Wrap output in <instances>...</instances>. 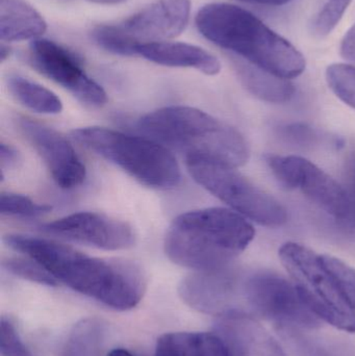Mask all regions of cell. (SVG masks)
Returning a JSON list of instances; mask_svg holds the SVG:
<instances>
[{
    "instance_id": "cell-1",
    "label": "cell",
    "mask_w": 355,
    "mask_h": 356,
    "mask_svg": "<svg viewBox=\"0 0 355 356\" xmlns=\"http://www.w3.org/2000/svg\"><path fill=\"white\" fill-rule=\"evenodd\" d=\"M4 243L35 259L71 290L110 309L129 311L145 294V275L131 261L89 257L60 243L21 234H8Z\"/></svg>"
},
{
    "instance_id": "cell-2",
    "label": "cell",
    "mask_w": 355,
    "mask_h": 356,
    "mask_svg": "<svg viewBox=\"0 0 355 356\" xmlns=\"http://www.w3.org/2000/svg\"><path fill=\"white\" fill-rule=\"evenodd\" d=\"M196 25L215 45L275 76L290 81L306 70V58L293 44L240 6L206 4L197 13Z\"/></svg>"
},
{
    "instance_id": "cell-3",
    "label": "cell",
    "mask_w": 355,
    "mask_h": 356,
    "mask_svg": "<svg viewBox=\"0 0 355 356\" xmlns=\"http://www.w3.org/2000/svg\"><path fill=\"white\" fill-rule=\"evenodd\" d=\"M256 236L251 222L233 209L210 207L181 213L167 232V257L197 272L224 269Z\"/></svg>"
},
{
    "instance_id": "cell-4",
    "label": "cell",
    "mask_w": 355,
    "mask_h": 356,
    "mask_svg": "<svg viewBox=\"0 0 355 356\" xmlns=\"http://www.w3.org/2000/svg\"><path fill=\"white\" fill-rule=\"evenodd\" d=\"M138 127L150 139L185 154V161L237 169L249 159V147L239 131L198 108H160L142 117Z\"/></svg>"
},
{
    "instance_id": "cell-5",
    "label": "cell",
    "mask_w": 355,
    "mask_h": 356,
    "mask_svg": "<svg viewBox=\"0 0 355 356\" xmlns=\"http://www.w3.org/2000/svg\"><path fill=\"white\" fill-rule=\"evenodd\" d=\"M72 136L81 145L116 165L144 186L167 190L181 181L176 159L166 146L154 140L96 127L75 129Z\"/></svg>"
},
{
    "instance_id": "cell-6",
    "label": "cell",
    "mask_w": 355,
    "mask_h": 356,
    "mask_svg": "<svg viewBox=\"0 0 355 356\" xmlns=\"http://www.w3.org/2000/svg\"><path fill=\"white\" fill-rule=\"evenodd\" d=\"M279 255L306 307L320 321L355 334V305L323 263L322 255L296 242L285 243Z\"/></svg>"
},
{
    "instance_id": "cell-7",
    "label": "cell",
    "mask_w": 355,
    "mask_h": 356,
    "mask_svg": "<svg viewBox=\"0 0 355 356\" xmlns=\"http://www.w3.org/2000/svg\"><path fill=\"white\" fill-rule=\"evenodd\" d=\"M185 162L194 180L233 211L266 227H281L287 223L285 207L235 168L195 159Z\"/></svg>"
},
{
    "instance_id": "cell-8",
    "label": "cell",
    "mask_w": 355,
    "mask_h": 356,
    "mask_svg": "<svg viewBox=\"0 0 355 356\" xmlns=\"http://www.w3.org/2000/svg\"><path fill=\"white\" fill-rule=\"evenodd\" d=\"M267 163L279 184L286 188L300 191L337 219L352 217V207L344 186L314 163L297 156H270Z\"/></svg>"
},
{
    "instance_id": "cell-9",
    "label": "cell",
    "mask_w": 355,
    "mask_h": 356,
    "mask_svg": "<svg viewBox=\"0 0 355 356\" xmlns=\"http://www.w3.org/2000/svg\"><path fill=\"white\" fill-rule=\"evenodd\" d=\"M250 307L277 323L300 328H315L320 320L300 298L293 282L273 273H258L244 284Z\"/></svg>"
},
{
    "instance_id": "cell-10",
    "label": "cell",
    "mask_w": 355,
    "mask_h": 356,
    "mask_svg": "<svg viewBox=\"0 0 355 356\" xmlns=\"http://www.w3.org/2000/svg\"><path fill=\"white\" fill-rule=\"evenodd\" d=\"M31 66L44 76L68 90L79 102L101 106L108 102L106 91L83 70L73 52L47 39H35L29 47Z\"/></svg>"
},
{
    "instance_id": "cell-11",
    "label": "cell",
    "mask_w": 355,
    "mask_h": 356,
    "mask_svg": "<svg viewBox=\"0 0 355 356\" xmlns=\"http://www.w3.org/2000/svg\"><path fill=\"white\" fill-rule=\"evenodd\" d=\"M41 232L110 251L131 248L135 242V232L126 222L94 211H81L44 224Z\"/></svg>"
},
{
    "instance_id": "cell-12",
    "label": "cell",
    "mask_w": 355,
    "mask_h": 356,
    "mask_svg": "<svg viewBox=\"0 0 355 356\" xmlns=\"http://www.w3.org/2000/svg\"><path fill=\"white\" fill-rule=\"evenodd\" d=\"M18 127L33 145L56 184L65 190L77 188L85 179L87 170L72 144L56 129L22 117Z\"/></svg>"
},
{
    "instance_id": "cell-13",
    "label": "cell",
    "mask_w": 355,
    "mask_h": 356,
    "mask_svg": "<svg viewBox=\"0 0 355 356\" xmlns=\"http://www.w3.org/2000/svg\"><path fill=\"white\" fill-rule=\"evenodd\" d=\"M190 12V0H156L117 25L138 47L179 37L189 23Z\"/></svg>"
},
{
    "instance_id": "cell-14",
    "label": "cell",
    "mask_w": 355,
    "mask_h": 356,
    "mask_svg": "<svg viewBox=\"0 0 355 356\" xmlns=\"http://www.w3.org/2000/svg\"><path fill=\"white\" fill-rule=\"evenodd\" d=\"M179 294L191 309L206 315L229 317L236 309V280L227 268L201 271L188 276L179 286Z\"/></svg>"
},
{
    "instance_id": "cell-15",
    "label": "cell",
    "mask_w": 355,
    "mask_h": 356,
    "mask_svg": "<svg viewBox=\"0 0 355 356\" xmlns=\"http://www.w3.org/2000/svg\"><path fill=\"white\" fill-rule=\"evenodd\" d=\"M223 332L233 356H287L268 330L245 314L223 318Z\"/></svg>"
},
{
    "instance_id": "cell-16",
    "label": "cell",
    "mask_w": 355,
    "mask_h": 356,
    "mask_svg": "<svg viewBox=\"0 0 355 356\" xmlns=\"http://www.w3.org/2000/svg\"><path fill=\"white\" fill-rule=\"evenodd\" d=\"M137 54L162 66L193 68L206 75H216L221 70L216 56L204 48L181 42L141 44L137 47Z\"/></svg>"
},
{
    "instance_id": "cell-17",
    "label": "cell",
    "mask_w": 355,
    "mask_h": 356,
    "mask_svg": "<svg viewBox=\"0 0 355 356\" xmlns=\"http://www.w3.org/2000/svg\"><path fill=\"white\" fill-rule=\"evenodd\" d=\"M156 356H233L226 340L210 332H170L156 342Z\"/></svg>"
},
{
    "instance_id": "cell-18",
    "label": "cell",
    "mask_w": 355,
    "mask_h": 356,
    "mask_svg": "<svg viewBox=\"0 0 355 356\" xmlns=\"http://www.w3.org/2000/svg\"><path fill=\"white\" fill-rule=\"evenodd\" d=\"M47 29L43 17L24 0H0V39L4 42L39 39Z\"/></svg>"
},
{
    "instance_id": "cell-19",
    "label": "cell",
    "mask_w": 355,
    "mask_h": 356,
    "mask_svg": "<svg viewBox=\"0 0 355 356\" xmlns=\"http://www.w3.org/2000/svg\"><path fill=\"white\" fill-rule=\"evenodd\" d=\"M235 67L244 87L261 100L283 104L295 93V88L288 79L275 76L242 58H237Z\"/></svg>"
},
{
    "instance_id": "cell-20",
    "label": "cell",
    "mask_w": 355,
    "mask_h": 356,
    "mask_svg": "<svg viewBox=\"0 0 355 356\" xmlns=\"http://www.w3.org/2000/svg\"><path fill=\"white\" fill-rule=\"evenodd\" d=\"M6 83L13 96L29 110L47 115L62 112V102L47 88L20 75H10Z\"/></svg>"
},
{
    "instance_id": "cell-21",
    "label": "cell",
    "mask_w": 355,
    "mask_h": 356,
    "mask_svg": "<svg viewBox=\"0 0 355 356\" xmlns=\"http://www.w3.org/2000/svg\"><path fill=\"white\" fill-rule=\"evenodd\" d=\"M106 334V324L98 318L77 322L67 337L62 356H99Z\"/></svg>"
},
{
    "instance_id": "cell-22",
    "label": "cell",
    "mask_w": 355,
    "mask_h": 356,
    "mask_svg": "<svg viewBox=\"0 0 355 356\" xmlns=\"http://www.w3.org/2000/svg\"><path fill=\"white\" fill-rule=\"evenodd\" d=\"M352 0H321L311 21V31L316 37H327L338 26Z\"/></svg>"
},
{
    "instance_id": "cell-23",
    "label": "cell",
    "mask_w": 355,
    "mask_h": 356,
    "mask_svg": "<svg viewBox=\"0 0 355 356\" xmlns=\"http://www.w3.org/2000/svg\"><path fill=\"white\" fill-rule=\"evenodd\" d=\"M325 76L335 95L355 110V66L341 63L331 65Z\"/></svg>"
},
{
    "instance_id": "cell-24",
    "label": "cell",
    "mask_w": 355,
    "mask_h": 356,
    "mask_svg": "<svg viewBox=\"0 0 355 356\" xmlns=\"http://www.w3.org/2000/svg\"><path fill=\"white\" fill-rule=\"evenodd\" d=\"M2 267L13 275L28 282L48 286H56L58 284V280L43 266L31 257L29 259L19 257L4 259Z\"/></svg>"
},
{
    "instance_id": "cell-25",
    "label": "cell",
    "mask_w": 355,
    "mask_h": 356,
    "mask_svg": "<svg viewBox=\"0 0 355 356\" xmlns=\"http://www.w3.org/2000/svg\"><path fill=\"white\" fill-rule=\"evenodd\" d=\"M94 41L108 51L119 56H135L137 46L131 43L124 33L119 29L118 25H101L96 27L92 33Z\"/></svg>"
},
{
    "instance_id": "cell-26",
    "label": "cell",
    "mask_w": 355,
    "mask_h": 356,
    "mask_svg": "<svg viewBox=\"0 0 355 356\" xmlns=\"http://www.w3.org/2000/svg\"><path fill=\"white\" fill-rule=\"evenodd\" d=\"M51 211L50 205L40 204L24 195L2 193L0 213L13 217H39Z\"/></svg>"
},
{
    "instance_id": "cell-27",
    "label": "cell",
    "mask_w": 355,
    "mask_h": 356,
    "mask_svg": "<svg viewBox=\"0 0 355 356\" xmlns=\"http://www.w3.org/2000/svg\"><path fill=\"white\" fill-rule=\"evenodd\" d=\"M0 351L2 356H33L21 340L16 326L6 317L0 321Z\"/></svg>"
},
{
    "instance_id": "cell-28",
    "label": "cell",
    "mask_w": 355,
    "mask_h": 356,
    "mask_svg": "<svg viewBox=\"0 0 355 356\" xmlns=\"http://www.w3.org/2000/svg\"><path fill=\"white\" fill-rule=\"evenodd\" d=\"M323 263L325 264L329 271L335 275L339 284H341L344 292L348 298L355 305V269L345 261L331 257V255H322Z\"/></svg>"
},
{
    "instance_id": "cell-29",
    "label": "cell",
    "mask_w": 355,
    "mask_h": 356,
    "mask_svg": "<svg viewBox=\"0 0 355 356\" xmlns=\"http://www.w3.org/2000/svg\"><path fill=\"white\" fill-rule=\"evenodd\" d=\"M345 188L346 194L349 199L350 207H352V217L355 221V154H352L346 161L345 164Z\"/></svg>"
},
{
    "instance_id": "cell-30",
    "label": "cell",
    "mask_w": 355,
    "mask_h": 356,
    "mask_svg": "<svg viewBox=\"0 0 355 356\" xmlns=\"http://www.w3.org/2000/svg\"><path fill=\"white\" fill-rule=\"evenodd\" d=\"M19 162H20V154L18 150L13 147L12 145L1 143L0 145V169H1L2 175H4V171L15 168Z\"/></svg>"
},
{
    "instance_id": "cell-31",
    "label": "cell",
    "mask_w": 355,
    "mask_h": 356,
    "mask_svg": "<svg viewBox=\"0 0 355 356\" xmlns=\"http://www.w3.org/2000/svg\"><path fill=\"white\" fill-rule=\"evenodd\" d=\"M340 51L344 58L355 62V24L352 25L344 35Z\"/></svg>"
},
{
    "instance_id": "cell-32",
    "label": "cell",
    "mask_w": 355,
    "mask_h": 356,
    "mask_svg": "<svg viewBox=\"0 0 355 356\" xmlns=\"http://www.w3.org/2000/svg\"><path fill=\"white\" fill-rule=\"evenodd\" d=\"M283 135H285V137H289L290 139L298 142V143L299 142L306 143V141L312 139L313 137V133L308 129V127L298 124L290 125V127H286L283 129Z\"/></svg>"
},
{
    "instance_id": "cell-33",
    "label": "cell",
    "mask_w": 355,
    "mask_h": 356,
    "mask_svg": "<svg viewBox=\"0 0 355 356\" xmlns=\"http://www.w3.org/2000/svg\"><path fill=\"white\" fill-rule=\"evenodd\" d=\"M250 3L264 4V6H283L292 0H241Z\"/></svg>"
},
{
    "instance_id": "cell-34",
    "label": "cell",
    "mask_w": 355,
    "mask_h": 356,
    "mask_svg": "<svg viewBox=\"0 0 355 356\" xmlns=\"http://www.w3.org/2000/svg\"><path fill=\"white\" fill-rule=\"evenodd\" d=\"M108 356H135L133 353H129L126 349L116 348L114 350L110 351Z\"/></svg>"
},
{
    "instance_id": "cell-35",
    "label": "cell",
    "mask_w": 355,
    "mask_h": 356,
    "mask_svg": "<svg viewBox=\"0 0 355 356\" xmlns=\"http://www.w3.org/2000/svg\"><path fill=\"white\" fill-rule=\"evenodd\" d=\"M8 56H10V48L1 45V49H0V58H1V62H4V60L8 58Z\"/></svg>"
},
{
    "instance_id": "cell-36",
    "label": "cell",
    "mask_w": 355,
    "mask_h": 356,
    "mask_svg": "<svg viewBox=\"0 0 355 356\" xmlns=\"http://www.w3.org/2000/svg\"><path fill=\"white\" fill-rule=\"evenodd\" d=\"M90 1L96 2V3L112 4L118 3V2L122 1V0H90Z\"/></svg>"
}]
</instances>
